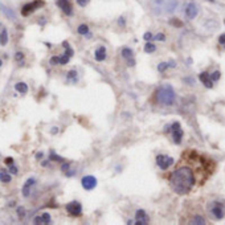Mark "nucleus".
Returning a JSON list of instances; mask_svg holds the SVG:
<instances>
[{
    "instance_id": "f257e3e1",
    "label": "nucleus",
    "mask_w": 225,
    "mask_h": 225,
    "mask_svg": "<svg viewBox=\"0 0 225 225\" xmlns=\"http://www.w3.org/2000/svg\"><path fill=\"white\" fill-rule=\"evenodd\" d=\"M195 184V175L189 167H179L169 175V186L178 195H186Z\"/></svg>"
},
{
    "instance_id": "f03ea898",
    "label": "nucleus",
    "mask_w": 225,
    "mask_h": 225,
    "mask_svg": "<svg viewBox=\"0 0 225 225\" xmlns=\"http://www.w3.org/2000/svg\"><path fill=\"white\" fill-rule=\"evenodd\" d=\"M156 98H158V102L160 105L169 106V105H173L175 98H176V94H175L173 88L171 86V85L166 83V85H162V86L158 89Z\"/></svg>"
},
{
    "instance_id": "7ed1b4c3",
    "label": "nucleus",
    "mask_w": 225,
    "mask_h": 225,
    "mask_svg": "<svg viewBox=\"0 0 225 225\" xmlns=\"http://www.w3.org/2000/svg\"><path fill=\"white\" fill-rule=\"evenodd\" d=\"M211 213L216 220H221L225 216V204L221 201H214L211 207Z\"/></svg>"
},
{
    "instance_id": "20e7f679",
    "label": "nucleus",
    "mask_w": 225,
    "mask_h": 225,
    "mask_svg": "<svg viewBox=\"0 0 225 225\" xmlns=\"http://www.w3.org/2000/svg\"><path fill=\"white\" fill-rule=\"evenodd\" d=\"M43 6H44L43 0H34V2L28 3V4H25V6L23 7L21 15H23V16H29L31 13H33L36 9H38L40 7H43Z\"/></svg>"
},
{
    "instance_id": "39448f33",
    "label": "nucleus",
    "mask_w": 225,
    "mask_h": 225,
    "mask_svg": "<svg viewBox=\"0 0 225 225\" xmlns=\"http://www.w3.org/2000/svg\"><path fill=\"white\" fill-rule=\"evenodd\" d=\"M156 164H158V167L160 168V169H167L169 168L173 164V159L171 156H168V155H156Z\"/></svg>"
},
{
    "instance_id": "423d86ee",
    "label": "nucleus",
    "mask_w": 225,
    "mask_h": 225,
    "mask_svg": "<svg viewBox=\"0 0 225 225\" xmlns=\"http://www.w3.org/2000/svg\"><path fill=\"white\" fill-rule=\"evenodd\" d=\"M66 211L68 213L70 214V216H74V217H78V216H81L82 214V205H81V203H78V201H70V203H68L66 204Z\"/></svg>"
},
{
    "instance_id": "0eeeda50",
    "label": "nucleus",
    "mask_w": 225,
    "mask_h": 225,
    "mask_svg": "<svg viewBox=\"0 0 225 225\" xmlns=\"http://www.w3.org/2000/svg\"><path fill=\"white\" fill-rule=\"evenodd\" d=\"M171 135H172V139L173 142L179 144L182 142V138H183V130H182V126H180L179 122H173L171 124Z\"/></svg>"
},
{
    "instance_id": "6e6552de",
    "label": "nucleus",
    "mask_w": 225,
    "mask_h": 225,
    "mask_svg": "<svg viewBox=\"0 0 225 225\" xmlns=\"http://www.w3.org/2000/svg\"><path fill=\"white\" fill-rule=\"evenodd\" d=\"M81 183H82V187L86 189V191H92V189H94L97 186V179L94 176H92V175H88V176L82 178Z\"/></svg>"
},
{
    "instance_id": "1a4fd4ad",
    "label": "nucleus",
    "mask_w": 225,
    "mask_h": 225,
    "mask_svg": "<svg viewBox=\"0 0 225 225\" xmlns=\"http://www.w3.org/2000/svg\"><path fill=\"white\" fill-rule=\"evenodd\" d=\"M57 6L60 7V9L68 16H70L73 13V8H72V4L69 0H57Z\"/></svg>"
},
{
    "instance_id": "9d476101",
    "label": "nucleus",
    "mask_w": 225,
    "mask_h": 225,
    "mask_svg": "<svg viewBox=\"0 0 225 225\" xmlns=\"http://www.w3.org/2000/svg\"><path fill=\"white\" fill-rule=\"evenodd\" d=\"M135 218H137L135 224H138V225H146V224H148V221H150L147 213L144 212L143 209H138L137 213H135Z\"/></svg>"
},
{
    "instance_id": "9b49d317",
    "label": "nucleus",
    "mask_w": 225,
    "mask_h": 225,
    "mask_svg": "<svg viewBox=\"0 0 225 225\" xmlns=\"http://www.w3.org/2000/svg\"><path fill=\"white\" fill-rule=\"evenodd\" d=\"M199 79L201 81V83H203L205 88H208V89H212V88H213L212 77H211V74H209L208 72H203V73H200V74H199Z\"/></svg>"
},
{
    "instance_id": "f8f14e48",
    "label": "nucleus",
    "mask_w": 225,
    "mask_h": 225,
    "mask_svg": "<svg viewBox=\"0 0 225 225\" xmlns=\"http://www.w3.org/2000/svg\"><path fill=\"white\" fill-rule=\"evenodd\" d=\"M199 13V7L195 3H189L186 7V16L188 19H195Z\"/></svg>"
},
{
    "instance_id": "ddd939ff",
    "label": "nucleus",
    "mask_w": 225,
    "mask_h": 225,
    "mask_svg": "<svg viewBox=\"0 0 225 225\" xmlns=\"http://www.w3.org/2000/svg\"><path fill=\"white\" fill-rule=\"evenodd\" d=\"M176 66V62L175 61H168V62H160L158 65V70L160 72V73H164L167 70L168 68H175Z\"/></svg>"
},
{
    "instance_id": "4468645a",
    "label": "nucleus",
    "mask_w": 225,
    "mask_h": 225,
    "mask_svg": "<svg viewBox=\"0 0 225 225\" xmlns=\"http://www.w3.org/2000/svg\"><path fill=\"white\" fill-rule=\"evenodd\" d=\"M106 58V48L105 47H99L96 51V60L98 62H102Z\"/></svg>"
},
{
    "instance_id": "2eb2a0df",
    "label": "nucleus",
    "mask_w": 225,
    "mask_h": 225,
    "mask_svg": "<svg viewBox=\"0 0 225 225\" xmlns=\"http://www.w3.org/2000/svg\"><path fill=\"white\" fill-rule=\"evenodd\" d=\"M34 223L36 224H49L51 223V214L49 213H43L41 216H37L34 218Z\"/></svg>"
},
{
    "instance_id": "dca6fc26",
    "label": "nucleus",
    "mask_w": 225,
    "mask_h": 225,
    "mask_svg": "<svg viewBox=\"0 0 225 225\" xmlns=\"http://www.w3.org/2000/svg\"><path fill=\"white\" fill-rule=\"evenodd\" d=\"M34 183H36V180H34L33 178H31V179H29V180H28V182H27L25 184H24V187H23V195H24V196H25V197H28L29 191H31V187L33 186Z\"/></svg>"
},
{
    "instance_id": "f3484780",
    "label": "nucleus",
    "mask_w": 225,
    "mask_h": 225,
    "mask_svg": "<svg viewBox=\"0 0 225 225\" xmlns=\"http://www.w3.org/2000/svg\"><path fill=\"white\" fill-rule=\"evenodd\" d=\"M15 89H16L19 93L24 94V93L28 92V85H27L25 82H17L16 85H15Z\"/></svg>"
},
{
    "instance_id": "a211bd4d",
    "label": "nucleus",
    "mask_w": 225,
    "mask_h": 225,
    "mask_svg": "<svg viewBox=\"0 0 225 225\" xmlns=\"http://www.w3.org/2000/svg\"><path fill=\"white\" fill-rule=\"evenodd\" d=\"M12 180V176H11V173L9 172H6V171H2L0 172V182L2 183H9Z\"/></svg>"
},
{
    "instance_id": "6ab92c4d",
    "label": "nucleus",
    "mask_w": 225,
    "mask_h": 225,
    "mask_svg": "<svg viewBox=\"0 0 225 225\" xmlns=\"http://www.w3.org/2000/svg\"><path fill=\"white\" fill-rule=\"evenodd\" d=\"M122 57L124 60H130V58H133L134 57V52H133V49H130V48H123L122 49Z\"/></svg>"
},
{
    "instance_id": "aec40b11",
    "label": "nucleus",
    "mask_w": 225,
    "mask_h": 225,
    "mask_svg": "<svg viewBox=\"0 0 225 225\" xmlns=\"http://www.w3.org/2000/svg\"><path fill=\"white\" fill-rule=\"evenodd\" d=\"M8 43V33H7V29L6 28H2V34H0V44L6 45Z\"/></svg>"
},
{
    "instance_id": "412c9836",
    "label": "nucleus",
    "mask_w": 225,
    "mask_h": 225,
    "mask_svg": "<svg viewBox=\"0 0 225 225\" xmlns=\"http://www.w3.org/2000/svg\"><path fill=\"white\" fill-rule=\"evenodd\" d=\"M66 79H68V81H72V82H77V79H78L77 72L74 70V69H72L70 72H68V74H66Z\"/></svg>"
},
{
    "instance_id": "4be33fe9",
    "label": "nucleus",
    "mask_w": 225,
    "mask_h": 225,
    "mask_svg": "<svg viewBox=\"0 0 225 225\" xmlns=\"http://www.w3.org/2000/svg\"><path fill=\"white\" fill-rule=\"evenodd\" d=\"M155 51H156V47H155L151 41H147V44L144 45V52L146 53H154Z\"/></svg>"
},
{
    "instance_id": "5701e85b",
    "label": "nucleus",
    "mask_w": 225,
    "mask_h": 225,
    "mask_svg": "<svg viewBox=\"0 0 225 225\" xmlns=\"http://www.w3.org/2000/svg\"><path fill=\"white\" fill-rule=\"evenodd\" d=\"M77 32L79 34H85V36H86V34L89 33V27L86 25V24H81V25L77 28Z\"/></svg>"
},
{
    "instance_id": "b1692460",
    "label": "nucleus",
    "mask_w": 225,
    "mask_h": 225,
    "mask_svg": "<svg viewBox=\"0 0 225 225\" xmlns=\"http://www.w3.org/2000/svg\"><path fill=\"white\" fill-rule=\"evenodd\" d=\"M192 224H205V220H204V217L201 216H196V217H193L192 218Z\"/></svg>"
},
{
    "instance_id": "393cba45",
    "label": "nucleus",
    "mask_w": 225,
    "mask_h": 225,
    "mask_svg": "<svg viewBox=\"0 0 225 225\" xmlns=\"http://www.w3.org/2000/svg\"><path fill=\"white\" fill-rule=\"evenodd\" d=\"M154 40H156V41H166V34L164 33H158L154 36Z\"/></svg>"
},
{
    "instance_id": "a878e982",
    "label": "nucleus",
    "mask_w": 225,
    "mask_h": 225,
    "mask_svg": "<svg viewBox=\"0 0 225 225\" xmlns=\"http://www.w3.org/2000/svg\"><path fill=\"white\" fill-rule=\"evenodd\" d=\"M211 77H212V81H213V82H216V81H218V79H220V77H221V74H220V72H218V70H216V72H213V73L211 74Z\"/></svg>"
},
{
    "instance_id": "bb28decb",
    "label": "nucleus",
    "mask_w": 225,
    "mask_h": 225,
    "mask_svg": "<svg viewBox=\"0 0 225 225\" xmlns=\"http://www.w3.org/2000/svg\"><path fill=\"white\" fill-rule=\"evenodd\" d=\"M49 158H51L52 160H56V162H62V160H64V159H62L61 156H58V155H57V154H54L53 151L51 152V156H49Z\"/></svg>"
},
{
    "instance_id": "cd10ccee",
    "label": "nucleus",
    "mask_w": 225,
    "mask_h": 225,
    "mask_svg": "<svg viewBox=\"0 0 225 225\" xmlns=\"http://www.w3.org/2000/svg\"><path fill=\"white\" fill-rule=\"evenodd\" d=\"M143 40H144V41H151V40H154L152 33L151 32H146L143 34Z\"/></svg>"
},
{
    "instance_id": "c85d7f7f",
    "label": "nucleus",
    "mask_w": 225,
    "mask_h": 225,
    "mask_svg": "<svg viewBox=\"0 0 225 225\" xmlns=\"http://www.w3.org/2000/svg\"><path fill=\"white\" fill-rule=\"evenodd\" d=\"M51 64H52V65H57V64H60V56H53V57L51 58Z\"/></svg>"
},
{
    "instance_id": "c756f323",
    "label": "nucleus",
    "mask_w": 225,
    "mask_h": 225,
    "mask_svg": "<svg viewBox=\"0 0 225 225\" xmlns=\"http://www.w3.org/2000/svg\"><path fill=\"white\" fill-rule=\"evenodd\" d=\"M89 2L90 0H77V4L78 6H81V7H86Z\"/></svg>"
},
{
    "instance_id": "7c9ffc66",
    "label": "nucleus",
    "mask_w": 225,
    "mask_h": 225,
    "mask_svg": "<svg viewBox=\"0 0 225 225\" xmlns=\"http://www.w3.org/2000/svg\"><path fill=\"white\" fill-rule=\"evenodd\" d=\"M218 43L223 44V45H225V34H221V36L218 37Z\"/></svg>"
},
{
    "instance_id": "2f4dec72",
    "label": "nucleus",
    "mask_w": 225,
    "mask_h": 225,
    "mask_svg": "<svg viewBox=\"0 0 225 225\" xmlns=\"http://www.w3.org/2000/svg\"><path fill=\"white\" fill-rule=\"evenodd\" d=\"M9 169H11L12 173H17V168L15 167V164H11V166H9Z\"/></svg>"
},
{
    "instance_id": "473e14b6",
    "label": "nucleus",
    "mask_w": 225,
    "mask_h": 225,
    "mask_svg": "<svg viewBox=\"0 0 225 225\" xmlns=\"http://www.w3.org/2000/svg\"><path fill=\"white\" fill-rule=\"evenodd\" d=\"M127 64H128V66H134V65H135V60H134V57L130 58V60H127Z\"/></svg>"
},
{
    "instance_id": "72a5a7b5",
    "label": "nucleus",
    "mask_w": 225,
    "mask_h": 225,
    "mask_svg": "<svg viewBox=\"0 0 225 225\" xmlns=\"http://www.w3.org/2000/svg\"><path fill=\"white\" fill-rule=\"evenodd\" d=\"M15 57H16V60L19 58L20 61H21V58H24V56H23V53H20V52H17L16 54H15Z\"/></svg>"
},
{
    "instance_id": "f704fd0d",
    "label": "nucleus",
    "mask_w": 225,
    "mask_h": 225,
    "mask_svg": "<svg viewBox=\"0 0 225 225\" xmlns=\"http://www.w3.org/2000/svg\"><path fill=\"white\" fill-rule=\"evenodd\" d=\"M6 164H9V166H11V164H13L12 158H7V159H6ZM9 166H8V167H9Z\"/></svg>"
},
{
    "instance_id": "c9c22d12",
    "label": "nucleus",
    "mask_w": 225,
    "mask_h": 225,
    "mask_svg": "<svg viewBox=\"0 0 225 225\" xmlns=\"http://www.w3.org/2000/svg\"><path fill=\"white\" fill-rule=\"evenodd\" d=\"M36 158H37V159H41V158H43V152H38V154L36 155Z\"/></svg>"
},
{
    "instance_id": "e433bc0d",
    "label": "nucleus",
    "mask_w": 225,
    "mask_h": 225,
    "mask_svg": "<svg viewBox=\"0 0 225 225\" xmlns=\"http://www.w3.org/2000/svg\"><path fill=\"white\" fill-rule=\"evenodd\" d=\"M57 131H58V130H57V128H56V127H54V128H52V133H53V134H56V133H57Z\"/></svg>"
},
{
    "instance_id": "4c0bfd02",
    "label": "nucleus",
    "mask_w": 225,
    "mask_h": 225,
    "mask_svg": "<svg viewBox=\"0 0 225 225\" xmlns=\"http://www.w3.org/2000/svg\"><path fill=\"white\" fill-rule=\"evenodd\" d=\"M0 66H2V60H0Z\"/></svg>"
},
{
    "instance_id": "58836bf2",
    "label": "nucleus",
    "mask_w": 225,
    "mask_h": 225,
    "mask_svg": "<svg viewBox=\"0 0 225 225\" xmlns=\"http://www.w3.org/2000/svg\"><path fill=\"white\" fill-rule=\"evenodd\" d=\"M0 34H2V33H0Z\"/></svg>"
}]
</instances>
